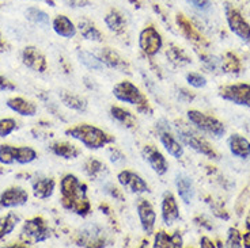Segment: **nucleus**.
Here are the masks:
<instances>
[{
    "mask_svg": "<svg viewBox=\"0 0 250 248\" xmlns=\"http://www.w3.org/2000/svg\"><path fill=\"white\" fill-rule=\"evenodd\" d=\"M86 192V185L82 183L75 175L67 174L60 182L62 205L67 210L74 211L79 216H87L91 209Z\"/></svg>",
    "mask_w": 250,
    "mask_h": 248,
    "instance_id": "obj_1",
    "label": "nucleus"
},
{
    "mask_svg": "<svg viewBox=\"0 0 250 248\" xmlns=\"http://www.w3.org/2000/svg\"><path fill=\"white\" fill-rule=\"evenodd\" d=\"M65 134L81 141L88 149H101L106 147L107 144L114 143V137L107 134L106 132L100 128L88 124H81L68 128L65 131Z\"/></svg>",
    "mask_w": 250,
    "mask_h": 248,
    "instance_id": "obj_2",
    "label": "nucleus"
},
{
    "mask_svg": "<svg viewBox=\"0 0 250 248\" xmlns=\"http://www.w3.org/2000/svg\"><path fill=\"white\" fill-rule=\"evenodd\" d=\"M113 95L123 103L135 106L138 109V112L142 113V114H151L152 113L150 102L146 98V95L131 81L124 80L117 83L113 87Z\"/></svg>",
    "mask_w": 250,
    "mask_h": 248,
    "instance_id": "obj_3",
    "label": "nucleus"
},
{
    "mask_svg": "<svg viewBox=\"0 0 250 248\" xmlns=\"http://www.w3.org/2000/svg\"><path fill=\"white\" fill-rule=\"evenodd\" d=\"M188 119L190 121V124L194 125L196 129H199L200 132L207 133L209 136L219 138V137L225 134V125L222 124L218 118L212 117V115H207L206 113L197 112V110H189L188 112Z\"/></svg>",
    "mask_w": 250,
    "mask_h": 248,
    "instance_id": "obj_4",
    "label": "nucleus"
},
{
    "mask_svg": "<svg viewBox=\"0 0 250 248\" xmlns=\"http://www.w3.org/2000/svg\"><path fill=\"white\" fill-rule=\"evenodd\" d=\"M178 137L187 147L192 148L196 152H199L207 157H211V159H218V153L212 148V145L208 143L204 137L199 136L197 133H194L190 129H185V128L180 129L178 128Z\"/></svg>",
    "mask_w": 250,
    "mask_h": 248,
    "instance_id": "obj_5",
    "label": "nucleus"
},
{
    "mask_svg": "<svg viewBox=\"0 0 250 248\" xmlns=\"http://www.w3.org/2000/svg\"><path fill=\"white\" fill-rule=\"evenodd\" d=\"M49 227L42 217H34L27 220L22 228L21 237L25 239V244L30 246L33 243H40L49 237Z\"/></svg>",
    "mask_w": 250,
    "mask_h": 248,
    "instance_id": "obj_6",
    "label": "nucleus"
},
{
    "mask_svg": "<svg viewBox=\"0 0 250 248\" xmlns=\"http://www.w3.org/2000/svg\"><path fill=\"white\" fill-rule=\"evenodd\" d=\"M219 95L225 100L235 105L250 107V84L249 83H235L227 84L219 88Z\"/></svg>",
    "mask_w": 250,
    "mask_h": 248,
    "instance_id": "obj_7",
    "label": "nucleus"
},
{
    "mask_svg": "<svg viewBox=\"0 0 250 248\" xmlns=\"http://www.w3.org/2000/svg\"><path fill=\"white\" fill-rule=\"evenodd\" d=\"M139 46L147 56H155L159 50L162 49L163 39L159 31L152 25L144 27L139 34Z\"/></svg>",
    "mask_w": 250,
    "mask_h": 248,
    "instance_id": "obj_8",
    "label": "nucleus"
},
{
    "mask_svg": "<svg viewBox=\"0 0 250 248\" xmlns=\"http://www.w3.org/2000/svg\"><path fill=\"white\" fill-rule=\"evenodd\" d=\"M225 13L230 30L241 39L250 41V25L248 23V20L242 17V14L231 6H226Z\"/></svg>",
    "mask_w": 250,
    "mask_h": 248,
    "instance_id": "obj_9",
    "label": "nucleus"
},
{
    "mask_svg": "<svg viewBox=\"0 0 250 248\" xmlns=\"http://www.w3.org/2000/svg\"><path fill=\"white\" fill-rule=\"evenodd\" d=\"M117 179L121 186L124 187L126 191L132 194H144V192L150 191V187L147 185V182L136 172H133L131 170H124L117 175Z\"/></svg>",
    "mask_w": 250,
    "mask_h": 248,
    "instance_id": "obj_10",
    "label": "nucleus"
},
{
    "mask_svg": "<svg viewBox=\"0 0 250 248\" xmlns=\"http://www.w3.org/2000/svg\"><path fill=\"white\" fill-rule=\"evenodd\" d=\"M22 62L25 67L38 74H44L48 68L46 57L36 46H26L25 49L22 50Z\"/></svg>",
    "mask_w": 250,
    "mask_h": 248,
    "instance_id": "obj_11",
    "label": "nucleus"
},
{
    "mask_svg": "<svg viewBox=\"0 0 250 248\" xmlns=\"http://www.w3.org/2000/svg\"><path fill=\"white\" fill-rule=\"evenodd\" d=\"M144 160L148 163V166L152 168V171L158 175H165L169 171V163L166 157L162 155L159 149H156L154 145H146L142 151Z\"/></svg>",
    "mask_w": 250,
    "mask_h": 248,
    "instance_id": "obj_12",
    "label": "nucleus"
},
{
    "mask_svg": "<svg viewBox=\"0 0 250 248\" xmlns=\"http://www.w3.org/2000/svg\"><path fill=\"white\" fill-rule=\"evenodd\" d=\"M136 209H138V216L139 220H140V225L143 230L150 235L154 232V228H155L156 223V213L154 206L151 205L150 201L144 198H139L138 204H136Z\"/></svg>",
    "mask_w": 250,
    "mask_h": 248,
    "instance_id": "obj_13",
    "label": "nucleus"
},
{
    "mask_svg": "<svg viewBox=\"0 0 250 248\" xmlns=\"http://www.w3.org/2000/svg\"><path fill=\"white\" fill-rule=\"evenodd\" d=\"M159 141L162 144L165 149L169 152L170 156H173L174 159H180L184 155V147L182 144L178 141V138L170 132L167 125H159Z\"/></svg>",
    "mask_w": 250,
    "mask_h": 248,
    "instance_id": "obj_14",
    "label": "nucleus"
},
{
    "mask_svg": "<svg viewBox=\"0 0 250 248\" xmlns=\"http://www.w3.org/2000/svg\"><path fill=\"white\" fill-rule=\"evenodd\" d=\"M29 201V194L22 187H10L0 195V208L10 209L25 205Z\"/></svg>",
    "mask_w": 250,
    "mask_h": 248,
    "instance_id": "obj_15",
    "label": "nucleus"
},
{
    "mask_svg": "<svg viewBox=\"0 0 250 248\" xmlns=\"http://www.w3.org/2000/svg\"><path fill=\"white\" fill-rule=\"evenodd\" d=\"M100 60L104 62V65H106L109 68L117 69L120 72H129V64L125 61V58L120 56L116 50L110 48H104L98 53Z\"/></svg>",
    "mask_w": 250,
    "mask_h": 248,
    "instance_id": "obj_16",
    "label": "nucleus"
},
{
    "mask_svg": "<svg viewBox=\"0 0 250 248\" xmlns=\"http://www.w3.org/2000/svg\"><path fill=\"white\" fill-rule=\"evenodd\" d=\"M162 220L165 225H173L180 220V209L171 192H166L162 199Z\"/></svg>",
    "mask_w": 250,
    "mask_h": 248,
    "instance_id": "obj_17",
    "label": "nucleus"
},
{
    "mask_svg": "<svg viewBox=\"0 0 250 248\" xmlns=\"http://www.w3.org/2000/svg\"><path fill=\"white\" fill-rule=\"evenodd\" d=\"M7 107L14 113L23 117H34L37 114V105L31 100H27L22 96H14L7 100Z\"/></svg>",
    "mask_w": 250,
    "mask_h": 248,
    "instance_id": "obj_18",
    "label": "nucleus"
},
{
    "mask_svg": "<svg viewBox=\"0 0 250 248\" xmlns=\"http://www.w3.org/2000/svg\"><path fill=\"white\" fill-rule=\"evenodd\" d=\"M56 182L52 178H37L31 182V189L34 197L38 199H48L53 195Z\"/></svg>",
    "mask_w": 250,
    "mask_h": 248,
    "instance_id": "obj_19",
    "label": "nucleus"
},
{
    "mask_svg": "<svg viewBox=\"0 0 250 248\" xmlns=\"http://www.w3.org/2000/svg\"><path fill=\"white\" fill-rule=\"evenodd\" d=\"M52 27L57 36L62 38H74L76 36V26L65 15H57L52 22Z\"/></svg>",
    "mask_w": 250,
    "mask_h": 248,
    "instance_id": "obj_20",
    "label": "nucleus"
},
{
    "mask_svg": "<svg viewBox=\"0 0 250 248\" xmlns=\"http://www.w3.org/2000/svg\"><path fill=\"white\" fill-rule=\"evenodd\" d=\"M175 186H177V192L180 198L185 204H190L194 197V187L192 179L185 174H178L175 178Z\"/></svg>",
    "mask_w": 250,
    "mask_h": 248,
    "instance_id": "obj_21",
    "label": "nucleus"
},
{
    "mask_svg": "<svg viewBox=\"0 0 250 248\" xmlns=\"http://www.w3.org/2000/svg\"><path fill=\"white\" fill-rule=\"evenodd\" d=\"M229 148L232 155L239 159H248L250 156V143L248 138L239 134H232L229 138Z\"/></svg>",
    "mask_w": 250,
    "mask_h": 248,
    "instance_id": "obj_22",
    "label": "nucleus"
},
{
    "mask_svg": "<svg viewBox=\"0 0 250 248\" xmlns=\"http://www.w3.org/2000/svg\"><path fill=\"white\" fill-rule=\"evenodd\" d=\"M78 29H79V33H81L82 37L84 38V39H87V41H91V42H102L104 41V36H102L100 29L94 25L91 20H88V19L79 20Z\"/></svg>",
    "mask_w": 250,
    "mask_h": 248,
    "instance_id": "obj_23",
    "label": "nucleus"
},
{
    "mask_svg": "<svg viewBox=\"0 0 250 248\" xmlns=\"http://www.w3.org/2000/svg\"><path fill=\"white\" fill-rule=\"evenodd\" d=\"M155 248H180L182 247V237L178 232L174 233H166V232H158L154 242Z\"/></svg>",
    "mask_w": 250,
    "mask_h": 248,
    "instance_id": "obj_24",
    "label": "nucleus"
},
{
    "mask_svg": "<svg viewBox=\"0 0 250 248\" xmlns=\"http://www.w3.org/2000/svg\"><path fill=\"white\" fill-rule=\"evenodd\" d=\"M175 22H177L178 27H180L182 33H184V36H187L189 39H193L194 42L204 44V38H203V36H201L200 33L194 29L193 25L189 22V19H188L185 15L178 14V15L175 17Z\"/></svg>",
    "mask_w": 250,
    "mask_h": 248,
    "instance_id": "obj_25",
    "label": "nucleus"
},
{
    "mask_svg": "<svg viewBox=\"0 0 250 248\" xmlns=\"http://www.w3.org/2000/svg\"><path fill=\"white\" fill-rule=\"evenodd\" d=\"M105 25L114 34H121L125 30L126 22H125L124 15L120 13L119 10H110L105 15Z\"/></svg>",
    "mask_w": 250,
    "mask_h": 248,
    "instance_id": "obj_26",
    "label": "nucleus"
},
{
    "mask_svg": "<svg viewBox=\"0 0 250 248\" xmlns=\"http://www.w3.org/2000/svg\"><path fill=\"white\" fill-rule=\"evenodd\" d=\"M52 152L56 156H60V157H64V159H76L78 156L81 155V149L78 148L74 144L65 143V141H62V143H55L52 147Z\"/></svg>",
    "mask_w": 250,
    "mask_h": 248,
    "instance_id": "obj_27",
    "label": "nucleus"
},
{
    "mask_svg": "<svg viewBox=\"0 0 250 248\" xmlns=\"http://www.w3.org/2000/svg\"><path fill=\"white\" fill-rule=\"evenodd\" d=\"M60 99L64 103V106H67L71 110H75V112H84L87 109V103L86 100L83 99L79 95H75V94L65 93L62 91L60 94Z\"/></svg>",
    "mask_w": 250,
    "mask_h": 248,
    "instance_id": "obj_28",
    "label": "nucleus"
},
{
    "mask_svg": "<svg viewBox=\"0 0 250 248\" xmlns=\"http://www.w3.org/2000/svg\"><path fill=\"white\" fill-rule=\"evenodd\" d=\"M78 57H79V61L86 67V68L91 69V71H102L104 69V62L101 61L100 57L97 55H93L90 52L86 50H79L78 52Z\"/></svg>",
    "mask_w": 250,
    "mask_h": 248,
    "instance_id": "obj_29",
    "label": "nucleus"
},
{
    "mask_svg": "<svg viewBox=\"0 0 250 248\" xmlns=\"http://www.w3.org/2000/svg\"><path fill=\"white\" fill-rule=\"evenodd\" d=\"M26 18L33 22L34 25L42 26V27H48L50 23L49 15L38 7H29L26 10Z\"/></svg>",
    "mask_w": 250,
    "mask_h": 248,
    "instance_id": "obj_30",
    "label": "nucleus"
},
{
    "mask_svg": "<svg viewBox=\"0 0 250 248\" xmlns=\"http://www.w3.org/2000/svg\"><path fill=\"white\" fill-rule=\"evenodd\" d=\"M110 115H112L113 119H116L117 122L123 124L124 126H128V128L135 126V117H133V114L123 109V107L112 106L110 107Z\"/></svg>",
    "mask_w": 250,
    "mask_h": 248,
    "instance_id": "obj_31",
    "label": "nucleus"
},
{
    "mask_svg": "<svg viewBox=\"0 0 250 248\" xmlns=\"http://www.w3.org/2000/svg\"><path fill=\"white\" fill-rule=\"evenodd\" d=\"M18 223L19 217L13 211L6 214V216H3V217H0V240L3 237H6L7 235H10L15 229V227H17Z\"/></svg>",
    "mask_w": 250,
    "mask_h": 248,
    "instance_id": "obj_32",
    "label": "nucleus"
},
{
    "mask_svg": "<svg viewBox=\"0 0 250 248\" xmlns=\"http://www.w3.org/2000/svg\"><path fill=\"white\" fill-rule=\"evenodd\" d=\"M37 159V152L30 147H17L15 163L18 164H30Z\"/></svg>",
    "mask_w": 250,
    "mask_h": 248,
    "instance_id": "obj_33",
    "label": "nucleus"
},
{
    "mask_svg": "<svg viewBox=\"0 0 250 248\" xmlns=\"http://www.w3.org/2000/svg\"><path fill=\"white\" fill-rule=\"evenodd\" d=\"M17 147L13 145H0V163L4 166H10L15 163Z\"/></svg>",
    "mask_w": 250,
    "mask_h": 248,
    "instance_id": "obj_34",
    "label": "nucleus"
},
{
    "mask_svg": "<svg viewBox=\"0 0 250 248\" xmlns=\"http://www.w3.org/2000/svg\"><path fill=\"white\" fill-rule=\"evenodd\" d=\"M166 55H167V57H169L170 61L174 62V64H177V65H184V64L190 62L189 57H188L187 55L180 49V48H175V46H171L170 49H167Z\"/></svg>",
    "mask_w": 250,
    "mask_h": 248,
    "instance_id": "obj_35",
    "label": "nucleus"
},
{
    "mask_svg": "<svg viewBox=\"0 0 250 248\" xmlns=\"http://www.w3.org/2000/svg\"><path fill=\"white\" fill-rule=\"evenodd\" d=\"M104 168H105V166H104L100 160H97V159H88V160L84 163V172H86L88 176H91V178L101 174Z\"/></svg>",
    "mask_w": 250,
    "mask_h": 248,
    "instance_id": "obj_36",
    "label": "nucleus"
},
{
    "mask_svg": "<svg viewBox=\"0 0 250 248\" xmlns=\"http://www.w3.org/2000/svg\"><path fill=\"white\" fill-rule=\"evenodd\" d=\"M17 129V121L14 118L0 119V137L10 136Z\"/></svg>",
    "mask_w": 250,
    "mask_h": 248,
    "instance_id": "obj_37",
    "label": "nucleus"
},
{
    "mask_svg": "<svg viewBox=\"0 0 250 248\" xmlns=\"http://www.w3.org/2000/svg\"><path fill=\"white\" fill-rule=\"evenodd\" d=\"M187 80L188 83L194 88H203L206 87L207 79L200 74H196V72H190V74L187 75Z\"/></svg>",
    "mask_w": 250,
    "mask_h": 248,
    "instance_id": "obj_38",
    "label": "nucleus"
},
{
    "mask_svg": "<svg viewBox=\"0 0 250 248\" xmlns=\"http://www.w3.org/2000/svg\"><path fill=\"white\" fill-rule=\"evenodd\" d=\"M187 1L200 11H207L211 8V0H187Z\"/></svg>",
    "mask_w": 250,
    "mask_h": 248,
    "instance_id": "obj_39",
    "label": "nucleus"
},
{
    "mask_svg": "<svg viewBox=\"0 0 250 248\" xmlns=\"http://www.w3.org/2000/svg\"><path fill=\"white\" fill-rule=\"evenodd\" d=\"M15 88H17V86L13 81L0 74V91H14Z\"/></svg>",
    "mask_w": 250,
    "mask_h": 248,
    "instance_id": "obj_40",
    "label": "nucleus"
},
{
    "mask_svg": "<svg viewBox=\"0 0 250 248\" xmlns=\"http://www.w3.org/2000/svg\"><path fill=\"white\" fill-rule=\"evenodd\" d=\"M126 1H128V3H131L132 6L133 7H142V1H140V0H126Z\"/></svg>",
    "mask_w": 250,
    "mask_h": 248,
    "instance_id": "obj_41",
    "label": "nucleus"
},
{
    "mask_svg": "<svg viewBox=\"0 0 250 248\" xmlns=\"http://www.w3.org/2000/svg\"><path fill=\"white\" fill-rule=\"evenodd\" d=\"M36 1H44L46 4H49L50 7H55V1L53 0H36Z\"/></svg>",
    "mask_w": 250,
    "mask_h": 248,
    "instance_id": "obj_42",
    "label": "nucleus"
},
{
    "mask_svg": "<svg viewBox=\"0 0 250 248\" xmlns=\"http://www.w3.org/2000/svg\"><path fill=\"white\" fill-rule=\"evenodd\" d=\"M4 46H6V42H4V39H3L1 34H0V50L4 49Z\"/></svg>",
    "mask_w": 250,
    "mask_h": 248,
    "instance_id": "obj_43",
    "label": "nucleus"
}]
</instances>
